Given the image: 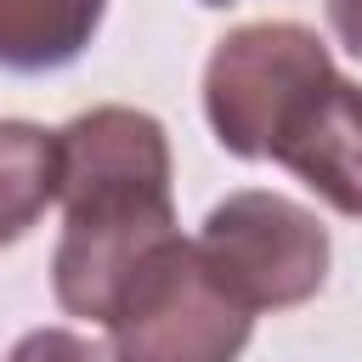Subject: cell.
<instances>
[{"label": "cell", "instance_id": "1", "mask_svg": "<svg viewBox=\"0 0 362 362\" xmlns=\"http://www.w3.org/2000/svg\"><path fill=\"white\" fill-rule=\"evenodd\" d=\"M62 147V238L51 249V294L68 317L107 322L124 283L170 243V136L153 113L107 102L57 130Z\"/></svg>", "mask_w": 362, "mask_h": 362}, {"label": "cell", "instance_id": "2", "mask_svg": "<svg viewBox=\"0 0 362 362\" xmlns=\"http://www.w3.org/2000/svg\"><path fill=\"white\" fill-rule=\"evenodd\" d=\"M198 260L243 311H288L328 283L334 243L305 204L243 187L204 215Z\"/></svg>", "mask_w": 362, "mask_h": 362}, {"label": "cell", "instance_id": "3", "mask_svg": "<svg viewBox=\"0 0 362 362\" xmlns=\"http://www.w3.org/2000/svg\"><path fill=\"white\" fill-rule=\"evenodd\" d=\"M119 362H238L255 311H243L198 260V243L170 238L107 311Z\"/></svg>", "mask_w": 362, "mask_h": 362}, {"label": "cell", "instance_id": "4", "mask_svg": "<svg viewBox=\"0 0 362 362\" xmlns=\"http://www.w3.org/2000/svg\"><path fill=\"white\" fill-rule=\"evenodd\" d=\"M322 68H334V57L305 23H243L221 34L204 62V119L215 141L232 158H266L277 107Z\"/></svg>", "mask_w": 362, "mask_h": 362}, {"label": "cell", "instance_id": "5", "mask_svg": "<svg viewBox=\"0 0 362 362\" xmlns=\"http://www.w3.org/2000/svg\"><path fill=\"white\" fill-rule=\"evenodd\" d=\"M266 158L305 181L328 209L362 221V85L339 68L311 74L277 107Z\"/></svg>", "mask_w": 362, "mask_h": 362}, {"label": "cell", "instance_id": "6", "mask_svg": "<svg viewBox=\"0 0 362 362\" xmlns=\"http://www.w3.org/2000/svg\"><path fill=\"white\" fill-rule=\"evenodd\" d=\"M107 0H0V68L51 74L85 57Z\"/></svg>", "mask_w": 362, "mask_h": 362}, {"label": "cell", "instance_id": "7", "mask_svg": "<svg viewBox=\"0 0 362 362\" xmlns=\"http://www.w3.org/2000/svg\"><path fill=\"white\" fill-rule=\"evenodd\" d=\"M57 187H62L57 130L0 119V249L28 238V226L57 204Z\"/></svg>", "mask_w": 362, "mask_h": 362}, {"label": "cell", "instance_id": "8", "mask_svg": "<svg viewBox=\"0 0 362 362\" xmlns=\"http://www.w3.org/2000/svg\"><path fill=\"white\" fill-rule=\"evenodd\" d=\"M6 362H119L113 345L90 339V334H74V328H28Z\"/></svg>", "mask_w": 362, "mask_h": 362}, {"label": "cell", "instance_id": "9", "mask_svg": "<svg viewBox=\"0 0 362 362\" xmlns=\"http://www.w3.org/2000/svg\"><path fill=\"white\" fill-rule=\"evenodd\" d=\"M322 6H328L334 40H339L351 57H362V0H322Z\"/></svg>", "mask_w": 362, "mask_h": 362}, {"label": "cell", "instance_id": "10", "mask_svg": "<svg viewBox=\"0 0 362 362\" xmlns=\"http://www.w3.org/2000/svg\"><path fill=\"white\" fill-rule=\"evenodd\" d=\"M198 6H232V0H198Z\"/></svg>", "mask_w": 362, "mask_h": 362}]
</instances>
